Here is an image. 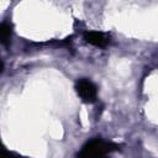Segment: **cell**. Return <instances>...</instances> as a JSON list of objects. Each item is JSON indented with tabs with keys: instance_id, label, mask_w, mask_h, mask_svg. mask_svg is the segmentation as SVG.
<instances>
[{
	"instance_id": "1",
	"label": "cell",
	"mask_w": 158,
	"mask_h": 158,
	"mask_svg": "<svg viewBox=\"0 0 158 158\" xmlns=\"http://www.w3.org/2000/svg\"><path fill=\"white\" fill-rule=\"evenodd\" d=\"M116 149H118L116 143L104 141L101 138H94L81 147L80 152L77 154V158H105Z\"/></svg>"
},
{
	"instance_id": "2",
	"label": "cell",
	"mask_w": 158,
	"mask_h": 158,
	"mask_svg": "<svg viewBox=\"0 0 158 158\" xmlns=\"http://www.w3.org/2000/svg\"><path fill=\"white\" fill-rule=\"evenodd\" d=\"M75 91L79 95V98L81 99V101L88 102V104L94 102L96 100V96H98V89H96L95 84L86 78L79 79L77 81Z\"/></svg>"
},
{
	"instance_id": "3",
	"label": "cell",
	"mask_w": 158,
	"mask_h": 158,
	"mask_svg": "<svg viewBox=\"0 0 158 158\" xmlns=\"http://www.w3.org/2000/svg\"><path fill=\"white\" fill-rule=\"evenodd\" d=\"M84 40L96 47H105L109 42L110 38L107 35L102 33V32H98V31H86L84 33Z\"/></svg>"
},
{
	"instance_id": "4",
	"label": "cell",
	"mask_w": 158,
	"mask_h": 158,
	"mask_svg": "<svg viewBox=\"0 0 158 158\" xmlns=\"http://www.w3.org/2000/svg\"><path fill=\"white\" fill-rule=\"evenodd\" d=\"M0 33H1V43L4 46H7V43L10 42L11 38V25L7 22H2L1 27H0Z\"/></svg>"
},
{
	"instance_id": "5",
	"label": "cell",
	"mask_w": 158,
	"mask_h": 158,
	"mask_svg": "<svg viewBox=\"0 0 158 158\" xmlns=\"http://www.w3.org/2000/svg\"><path fill=\"white\" fill-rule=\"evenodd\" d=\"M2 158H25V157H21L14 152H9L7 149H2Z\"/></svg>"
}]
</instances>
